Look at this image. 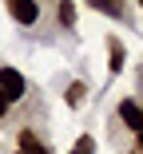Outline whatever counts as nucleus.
<instances>
[{
    "label": "nucleus",
    "instance_id": "0eeeda50",
    "mask_svg": "<svg viewBox=\"0 0 143 154\" xmlns=\"http://www.w3.org/2000/svg\"><path fill=\"white\" fill-rule=\"evenodd\" d=\"M72 154H96V138H92V134H80V138H76V150H72Z\"/></svg>",
    "mask_w": 143,
    "mask_h": 154
},
{
    "label": "nucleus",
    "instance_id": "39448f33",
    "mask_svg": "<svg viewBox=\"0 0 143 154\" xmlns=\"http://www.w3.org/2000/svg\"><path fill=\"white\" fill-rule=\"evenodd\" d=\"M92 8H99V12H107V16H123V0H88Z\"/></svg>",
    "mask_w": 143,
    "mask_h": 154
},
{
    "label": "nucleus",
    "instance_id": "6e6552de",
    "mask_svg": "<svg viewBox=\"0 0 143 154\" xmlns=\"http://www.w3.org/2000/svg\"><path fill=\"white\" fill-rule=\"evenodd\" d=\"M64 99H68V107H80V103H83V83H72Z\"/></svg>",
    "mask_w": 143,
    "mask_h": 154
},
{
    "label": "nucleus",
    "instance_id": "f257e3e1",
    "mask_svg": "<svg viewBox=\"0 0 143 154\" xmlns=\"http://www.w3.org/2000/svg\"><path fill=\"white\" fill-rule=\"evenodd\" d=\"M24 91H28V83L16 67H0V95L8 103H16V99H24Z\"/></svg>",
    "mask_w": 143,
    "mask_h": 154
},
{
    "label": "nucleus",
    "instance_id": "1a4fd4ad",
    "mask_svg": "<svg viewBox=\"0 0 143 154\" xmlns=\"http://www.w3.org/2000/svg\"><path fill=\"white\" fill-rule=\"evenodd\" d=\"M119 67H123V44L111 40V71H119Z\"/></svg>",
    "mask_w": 143,
    "mask_h": 154
},
{
    "label": "nucleus",
    "instance_id": "423d86ee",
    "mask_svg": "<svg viewBox=\"0 0 143 154\" xmlns=\"http://www.w3.org/2000/svg\"><path fill=\"white\" fill-rule=\"evenodd\" d=\"M76 24V4L72 0H60V28H72Z\"/></svg>",
    "mask_w": 143,
    "mask_h": 154
},
{
    "label": "nucleus",
    "instance_id": "9b49d317",
    "mask_svg": "<svg viewBox=\"0 0 143 154\" xmlns=\"http://www.w3.org/2000/svg\"><path fill=\"white\" fill-rule=\"evenodd\" d=\"M135 138H139V154H143V131H139V134H135Z\"/></svg>",
    "mask_w": 143,
    "mask_h": 154
},
{
    "label": "nucleus",
    "instance_id": "f8f14e48",
    "mask_svg": "<svg viewBox=\"0 0 143 154\" xmlns=\"http://www.w3.org/2000/svg\"><path fill=\"white\" fill-rule=\"evenodd\" d=\"M139 4H143V0H139Z\"/></svg>",
    "mask_w": 143,
    "mask_h": 154
},
{
    "label": "nucleus",
    "instance_id": "f03ea898",
    "mask_svg": "<svg viewBox=\"0 0 143 154\" xmlns=\"http://www.w3.org/2000/svg\"><path fill=\"white\" fill-rule=\"evenodd\" d=\"M4 4H8L12 20H16V24H24V28L40 20V4H36V0H4Z\"/></svg>",
    "mask_w": 143,
    "mask_h": 154
},
{
    "label": "nucleus",
    "instance_id": "20e7f679",
    "mask_svg": "<svg viewBox=\"0 0 143 154\" xmlns=\"http://www.w3.org/2000/svg\"><path fill=\"white\" fill-rule=\"evenodd\" d=\"M16 154H48V150L40 146V138H36L32 131H24V134H20V150H16Z\"/></svg>",
    "mask_w": 143,
    "mask_h": 154
},
{
    "label": "nucleus",
    "instance_id": "7ed1b4c3",
    "mask_svg": "<svg viewBox=\"0 0 143 154\" xmlns=\"http://www.w3.org/2000/svg\"><path fill=\"white\" fill-rule=\"evenodd\" d=\"M119 122H123L127 131L139 134V131H143V107H139L135 99H123V103H119Z\"/></svg>",
    "mask_w": 143,
    "mask_h": 154
},
{
    "label": "nucleus",
    "instance_id": "9d476101",
    "mask_svg": "<svg viewBox=\"0 0 143 154\" xmlns=\"http://www.w3.org/2000/svg\"><path fill=\"white\" fill-rule=\"evenodd\" d=\"M0 115H8V99L4 95H0Z\"/></svg>",
    "mask_w": 143,
    "mask_h": 154
}]
</instances>
